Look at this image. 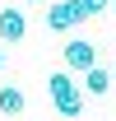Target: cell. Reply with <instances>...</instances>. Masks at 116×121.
<instances>
[{"label":"cell","mask_w":116,"mask_h":121,"mask_svg":"<svg viewBox=\"0 0 116 121\" xmlns=\"http://www.w3.org/2000/svg\"><path fill=\"white\" fill-rule=\"evenodd\" d=\"M46 93H51V103H56V112H60V117H79V112H84V89L74 84V75H70V70H51Z\"/></svg>","instance_id":"obj_1"},{"label":"cell","mask_w":116,"mask_h":121,"mask_svg":"<svg viewBox=\"0 0 116 121\" xmlns=\"http://www.w3.org/2000/svg\"><path fill=\"white\" fill-rule=\"evenodd\" d=\"M23 33H28V19H23V9H0V42H23Z\"/></svg>","instance_id":"obj_4"},{"label":"cell","mask_w":116,"mask_h":121,"mask_svg":"<svg viewBox=\"0 0 116 121\" xmlns=\"http://www.w3.org/2000/svg\"><path fill=\"white\" fill-rule=\"evenodd\" d=\"M112 70H102V65H93V70H88L84 75V89H88V98H107V93H112Z\"/></svg>","instance_id":"obj_5"},{"label":"cell","mask_w":116,"mask_h":121,"mask_svg":"<svg viewBox=\"0 0 116 121\" xmlns=\"http://www.w3.org/2000/svg\"><path fill=\"white\" fill-rule=\"evenodd\" d=\"M112 79H116V60H112Z\"/></svg>","instance_id":"obj_9"},{"label":"cell","mask_w":116,"mask_h":121,"mask_svg":"<svg viewBox=\"0 0 116 121\" xmlns=\"http://www.w3.org/2000/svg\"><path fill=\"white\" fill-rule=\"evenodd\" d=\"M23 107H28L23 89H14V84H0V112H5V117H19Z\"/></svg>","instance_id":"obj_6"},{"label":"cell","mask_w":116,"mask_h":121,"mask_svg":"<svg viewBox=\"0 0 116 121\" xmlns=\"http://www.w3.org/2000/svg\"><path fill=\"white\" fill-rule=\"evenodd\" d=\"M112 9H116V0H112Z\"/></svg>","instance_id":"obj_11"},{"label":"cell","mask_w":116,"mask_h":121,"mask_svg":"<svg viewBox=\"0 0 116 121\" xmlns=\"http://www.w3.org/2000/svg\"><path fill=\"white\" fill-rule=\"evenodd\" d=\"M0 70H5V47H0Z\"/></svg>","instance_id":"obj_8"},{"label":"cell","mask_w":116,"mask_h":121,"mask_svg":"<svg viewBox=\"0 0 116 121\" xmlns=\"http://www.w3.org/2000/svg\"><path fill=\"white\" fill-rule=\"evenodd\" d=\"M28 5H37V0H28Z\"/></svg>","instance_id":"obj_10"},{"label":"cell","mask_w":116,"mask_h":121,"mask_svg":"<svg viewBox=\"0 0 116 121\" xmlns=\"http://www.w3.org/2000/svg\"><path fill=\"white\" fill-rule=\"evenodd\" d=\"M79 5H84V9H88V19H93V14H102V9H107L112 0H79Z\"/></svg>","instance_id":"obj_7"},{"label":"cell","mask_w":116,"mask_h":121,"mask_svg":"<svg viewBox=\"0 0 116 121\" xmlns=\"http://www.w3.org/2000/svg\"><path fill=\"white\" fill-rule=\"evenodd\" d=\"M60 56H65V70H70V75H88V70L98 65V47L84 42V37H70V42L60 47Z\"/></svg>","instance_id":"obj_3"},{"label":"cell","mask_w":116,"mask_h":121,"mask_svg":"<svg viewBox=\"0 0 116 121\" xmlns=\"http://www.w3.org/2000/svg\"><path fill=\"white\" fill-rule=\"evenodd\" d=\"M84 19H88V9L79 0H56V5L46 9V28L51 33H70V28H79Z\"/></svg>","instance_id":"obj_2"}]
</instances>
